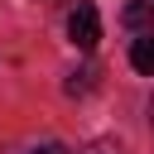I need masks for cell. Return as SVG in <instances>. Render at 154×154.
I'll use <instances>...</instances> for the list:
<instances>
[{
  "label": "cell",
  "instance_id": "obj_3",
  "mask_svg": "<svg viewBox=\"0 0 154 154\" xmlns=\"http://www.w3.org/2000/svg\"><path fill=\"white\" fill-rule=\"evenodd\" d=\"M130 67L144 72V77H154V34H140L130 43Z\"/></svg>",
  "mask_w": 154,
  "mask_h": 154
},
{
  "label": "cell",
  "instance_id": "obj_7",
  "mask_svg": "<svg viewBox=\"0 0 154 154\" xmlns=\"http://www.w3.org/2000/svg\"><path fill=\"white\" fill-rule=\"evenodd\" d=\"M149 120H154V106H149Z\"/></svg>",
  "mask_w": 154,
  "mask_h": 154
},
{
  "label": "cell",
  "instance_id": "obj_6",
  "mask_svg": "<svg viewBox=\"0 0 154 154\" xmlns=\"http://www.w3.org/2000/svg\"><path fill=\"white\" fill-rule=\"evenodd\" d=\"M29 154H67V149H63V144H34Z\"/></svg>",
  "mask_w": 154,
  "mask_h": 154
},
{
  "label": "cell",
  "instance_id": "obj_1",
  "mask_svg": "<svg viewBox=\"0 0 154 154\" xmlns=\"http://www.w3.org/2000/svg\"><path fill=\"white\" fill-rule=\"evenodd\" d=\"M67 38H72L82 53H91V48L101 43V14H96V5H77V10L67 14Z\"/></svg>",
  "mask_w": 154,
  "mask_h": 154
},
{
  "label": "cell",
  "instance_id": "obj_2",
  "mask_svg": "<svg viewBox=\"0 0 154 154\" xmlns=\"http://www.w3.org/2000/svg\"><path fill=\"white\" fill-rule=\"evenodd\" d=\"M120 19H125V29H135V34H154V0H125Z\"/></svg>",
  "mask_w": 154,
  "mask_h": 154
},
{
  "label": "cell",
  "instance_id": "obj_5",
  "mask_svg": "<svg viewBox=\"0 0 154 154\" xmlns=\"http://www.w3.org/2000/svg\"><path fill=\"white\" fill-rule=\"evenodd\" d=\"M91 77H96V67H82V72H72V82H67V96H82V91H91Z\"/></svg>",
  "mask_w": 154,
  "mask_h": 154
},
{
  "label": "cell",
  "instance_id": "obj_4",
  "mask_svg": "<svg viewBox=\"0 0 154 154\" xmlns=\"http://www.w3.org/2000/svg\"><path fill=\"white\" fill-rule=\"evenodd\" d=\"M77 154H120V140H111V135H101V140H87Z\"/></svg>",
  "mask_w": 154,
  "mask_h": 154
}]
</instances>
